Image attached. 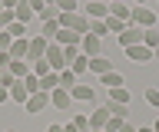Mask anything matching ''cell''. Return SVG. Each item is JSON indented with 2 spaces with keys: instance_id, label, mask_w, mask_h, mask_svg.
Segmentation results:
<instances>
[{
  "instance_id": "cell-47",
  "label": "cell",
  "mask_w": 159,
  "mask_h": 132,
  "mask_svg": "<svg viewBox=\"0 0 159 132\" xmlns=\"http://www.w3.org/2000/svg\"><path fill=\"white\" fill-rule=\"evenodd\" d=\"M3 73H7V70H0V76H3Z\"/></svg>"
},
{
  "instance_id": "cell-27",
  "label": "cell",
  "mask_w": 159,
  "mask_h": 132,
  "mask_svg": "<svg viewBox=\"0 0 159 132\" xmlns=\"http://www.w3.org/2000/svg\"><path fill=\"white\" fill-rule=\"evenodd\" d=\"M53 7L60 13H73V10H80V0H53Z\"/></svg>"
},
{
  "instance_id": "cell-34",
  "label": "cell",
  "mask_w": 159,
  "mask_h": 132,
  "mask_svg": "<svg viewBox=\"0 0 159 132\" xmlns=\"http://www.w3.org/2000/svg\"><path fill=\"white\" fill-rule=\"evenodd\" d=\"M143 99H146L149 106H152V109H159V89H156V86H149V89L143 92Z\"/></svg>"
},
{
  "instance_id": "cell-19",
  "label": "cell",
  "mask_w": 159,
  "mask_h": 132,
  "mask_svg": "<svg viewBox=\"0 0 159 132\" xmlns=\"http://www.w3.org/2000/svg\"><path fill=\"white\" fill-rule=\"evenodd\" d=\"M76 83H80V76L70 70V66H66V70H60V89H73Z\"/></svg>"
},
{
  "instance_id": "cell-38",
  "label": "cell",
  "mask_w": 159,
  "mask_h": 132,
  "mask_svg": "<svg viewBox=\"0 0 159 132\" xmlns=\"http://www.w3.org/2000/svg\"><path fill=\"white\" fill-rule=\"evenodd\" d=\"M63 132H80V126H76V122H66V126H63Z\"/></svg>"
},
{
  "instance_id": "cell-45",
  "label": "cell",
  "mask_w": 159,
  "mask_h": 132,
  "mask_svg": "<svg viewBox=\"0 0 159 132\" xmlns=\"http://www.w3.org/2000/svg\"><path fill=\"white\" fill-rule=\"evenodd\" d=\"M89 132H103V129H89Z\"/></svg>"
},
{
  "instance_id": "cell-18",
  "label": "cell",
  "mask_w": 159,
  "mask_h": 132,
  "mask_svg": "<svg viewBox=\"0 0 159 132\" xmlns=\"http://www.w3.org/2000/svg\"><path fill=\"white\" fill-rule=\"evenodd\" d=\"M109 102H119V106H129L133 102V92L126 86H119V89H109Z\"/></svg>"
},
{
  "instance_id": "cell-44",
  "label": "cell",
  "mask_w": 159,
  "mask_h": 132,
  "mask_svg": "<svg viewBox=\"0 0 159 132\" xmlns=\"http://www.w3.org/2000/svg\"><path fill=\"white\" fill-rule=\"evenodd\" d=\"M152 56H159V46H156V50H152Z\"/></svg>"
},
{
  "instance_id": "cell-43",
  "label": "cell",
  "mask_w": 159,
  "mask_h": 132,
  "mask_svg": "<svg viewBox=\"0 0 159 132\" xmlns=\"http://www.w3.org/2000/svg\"><path fill=\"white\" fill-rule=\"evenodd\" d=\"M152 132H159V119H156V122H152Z\"/></svg>"
},
{
  "instance_id": "cell-29",
  "label": "cell",
  "mask_w": 159,
  "mask_h": 132,
  "mask_svg": "<svg viewBox=\"0 0 159 132\" xmlns=\"http://www.w3.org/2000/svg\"><path fill=\"white\" fill-rule=\"evenodd\" d=\"M57 30H60V20H53V23H43V27H40V36H47L50 43L57 40Z\"/></svg>"
},
{
  "instance_id": "cell-17",
  "label": "cell",
  "mask_w": 159,
  "mask_h": 132,
  "mask_svg": "<svg viewBox=\"0 0 159 132\" xmlns=\"http://www.w3.org/2000/svg\"><path fill=\"white\" fill-rule=\"evenodd\" d=\"M99 79L106 83V89H119V86H126V76H123V73H116V70H109L106 76H99Z\"/></svg>"
},
{
  "instance_id": "cell-30",
  "label": "cell",
  "mask_w": 159,
  "mask_h": 132,
  "mask_svg": "<svg viewBox=\"0 0 159 132\" xmlns=\"http://www.w3.org/2000/svg\"><path fill=\"white\" fill-rule=\"evenodd\" d=\"M109 116H116V119H129V106H119V102H106Z\"/></svg>"
},
{
  "instance_id": "cell-15",
  "label": "cell",
  "mask_w": 159,
  "mask_h": 132,
  "mask_svg": "<svg viewBox=\"0 0 159 132\" xmlns=\"http://www.w3.org/2000/svg\"><path fill=\"white\" fill-rule=\"evenodd\" d=\"M10 56H13V60H30V36H23V40H13V46H10Z\"/></svg>"
},
{
  "instance_id": "cell-2",
  "label": "cell",
  "mask_w": 159,
  "mask_h": 132,
  "mask_svg": "<svg viewBox=\"0 0 159 132\" xmlns=\"http://www.w3.org/2000/svg\"><path fill=\"white\" fill-rule=\"evenodd\" d=\"M129 23L146 30V27H156V23H159V13L149 10V7H133V10H129Z\"/></svg>"
},
{
  "instance_id": "cell-21",
  "label": "cell",
  "mask_w": 159,
  "mask_h": 132,
  "mask_svg": "<svg viewBox=\"0 0 159 132\" xmlns=\"http://www.w3.org/2000/svg\"><path fill=\"white\" fill-rule=\"evenodd\" d=\"M60 86V73H47V76H40V89L43 92H53Z\"/></svg>"
},
{
  "instance_id": "cell-5",
  "label": "cell",
  "mask_w": 159,
  "mask_h": 132,
  "mask_svg": "<svg viewBox=\"0 0 159 132\" xmlns=\"http://www.w3.org/2000/svg\"><path fill=\"white\" fill-rule=\"evenodd\" d=\"M119 46L126 50V46H136V43H143V27H133V23H126V30L116 36Z\"/></svg>"
},
{
  "instance_id": "cell-10",
  "label": "cell",
  "mask_w": 159,
  "mask_h": 132,
  "mask_svg": "<svg viewBox=\"0 0 159 132\" xmlns=\"http://www.w3.org/2000/svg\"><path fill=\"white\" fill-rule=\"evenodd\" d=\"M70 96H73V102H93L96 99V89H93L89 83H76V86L70 89Z\"/></svg>"
},
{
  "instance_id": "cell-6",
  "label": "cell",
  "mask_w": 159,
  "mask_h": 132,
  "mask_svg": "<svg viewBox=\"0 0 159 132\" xmlns=\"http://www.w3.org/2000/svg\"><path fill=\"white\" fill-rule=\"evenodd\" d=\"M47 106H50V92H43V89H40V92H33V96H30V99L23 102V109H27L30 116H37V112H43Z\"/></svg>"
},
{
  "instance_id": "cell-12",
  "label": "cell",
  "mask_w": 159,
  "mask_h": 132,
  "mask_svg": "<svg viewBox=\"0 0 159 132\" xmlns=\"http://www.w3.org/2000/svg\"><path fill=\"white\" fill-rule=\"evenodd\" d=\"M50 106H53V109H70V106H73V96H70V89H53L50 92Z\"/></svg>"
},
{
  "instance_id": "cell-20",
  "label": "cell",
  "mask_w": 159,
  "mask_h": 132,
  "mask_svg": "<svg viewBox=\"0 0 159 132\" xmlns=\"http://www.w3.org/2000/svg\"><path fill=\"white\" fill-rule=\"evenodd\" d=\"M10 99H13V102H20V106H23V102H27L30 99V92H27V86H23V83H13V86H10Z\"/></svg>"
},
{
  "instance_id": "cell-41",
  "label": "cell",
  "mask_w": 159,
  "mask_h": 132,
  "mask_svg": "<svg viewBox=\"0 0 159 132\" xmlns=\"http://www.w3.org/2000/svg\"><path fill=\"white\" fill-rule=\"evenodd\" d=\"M146 3H149V0H133V7H146Z\"/></svg>"
},
{
  "instance_id": "cell-32",
  "label": "cell",
  "mask_w": 159,
  "mask_h": 132,
  "mask_svg": "<svg viewBox=\"0 0 159 132\" xmlns=\"http://www.w3.org/2000/svg\"><path fill=\"white\" fill-rule=\"evenodd\" d=\"M30 73H33V76H47V73H53V70H50L47 60H33L30 63Z\"/></svg>"
},
{
  "instance_id": "cell-39",
  "label": "cell",
  "mask_w": 159,
  "mask_h": 132,
  "mask_svg": "<svg viewBox=\"0 0 159 132\" xmlns=\"http://www.w3.org/2000/svg\"><path fill=\"white\" fill-rule=\"evenodd\" d=\"M119 132H136V126H133V122H126V126H123Z\"/></svg>"
},
{
  "instance_id": "cell-48",
  "label": "cell",
  "mask_w": 159,
  "mask_h": 132,
  "mask_svg": "<svg viewBox=\"0 0 159 132\" xmlns=\"http://www.w3.org/2000/svg\"><path fill=\"white\" fill-rule=\"evenodd\" d=\"M7 132H13V129H7Z\"/></svg>"
},
{
  "instance_id": "cell-8",
  "label": "cell",
  "mask_w": 159,
  "mask_h": 132,
  "mask_svg": "<svg viewBox=\"0 0 159 132\" xmlns=\"http://www.w3.org/2000/svg\"><path fill=\"white\" fill-rule=\"evenodd\" d=\"M109 70H113V63H109L106 53H99V56H89V73H86V76H106Z\"/></svg>"
},
{
  "instance_id": "cell-16",
  "label": "cell",
  "mask_w": 159,
  "mask_h": 132,
  "mask_svg": "<svg viewBox=\"0 0 159 132\" xmlns=\"http://www.w3.org/2000/svg\"><path fill=\"white\" fill-rule=\"evenodd\" d=\"M129 10H133V3H109V17H116L123 23H129Z\"/></svg>"
},
{
  "instance_id": "cell-24",
  "label": "cell",
  "mask_w": 159,
  "mask_h": 132,
  "mask_svg": "<svg viewBox=\"0 0 159 132\" xmlns=\"http://www.w3.org/2000/svg\"><path fill=\"white\" fill-rule=\"evenodd\" d=\"M143 43H146L149 50H156L159 46V27H146L143 30Z\"/></svg>"
},
{
  "instance_id": "cell-31",
  "label": "cell",
  "mask_w": 159,
  "mask_h": 132,
  "mask_svg": "<svg viewBox=\"0 0 159 132\" xmlns=\"http://www.w3.org/2000/svg\"><path fill=\"white\" fill-rule=\"evenodd\" d=\"M103 23H106V30L113 33V36H119V33L126 30V23H123V20H116V17H106V20H103Z\"/></svg>"
},
{
  "instance_id": "cell-14",
  "label": "cell",
  "mask_w": 159,
  "mask_h": 132,
  "mask_svg": "<svg viewBox=\"0 0 159 132\" xmlns=\"http://www.w3.org/2000/svg\"><path fill=\"white\" fill-rule=\"evenodd\" d=\"M86 119H89V129H103V126L109 122V109H106V106H96Z\"/></svg>"
},
{
  "instance_id": "cell-1",
  "label": "cell",
  "mask_w": 159,
  "mask_h": 132,
  "mask_svg": "<svg viewBox=\"0 0 159 132\" xmlns=\"http://www.w3.org/2000/svg\"><path fill=\"white\" fill-rule=\"evenodd\" d=\"M60 27H66V30H76V33H89V17H86L83 10L60 13Z\"/></svg>"
},
{
  "instance_id": "cell-36",
  "label": "cell",
  "mask_w": 159,
  "mask_h": 132,
  "mask_svg": "<svg viewBox=\"0 0 159 132\" xmlns=\"http://www.w3.org/2000/svg\"><path fill=\"white\" fill-rule=\"evenodd\" d=\"M10 46H13V36L7 30H0V53H10Z\"/></svg>"
},
{
  "instance_id": "cell-28",
  "label": "cell",
  "mask_w": 159,
  "mask_h": 132,
  "mask_svg": "<svg viewBox=\"0 0 159 132\" xmlns=\"http://www.w3.org/2000/svg\"><path fill=\"white\" fill-rule=\"evenodd\" d=\"M7 33H10V36H13V40H23V36H27V23L13 20V23H10V27H7Z\"/></svg>"
},
{
  "instance_id": "cell-25",
  "label": "cell",
  "mask_w": 159,
  "mask_h": 132,
  "mask_svg": "<svg viewBox=\"0 0 159 132\" xmlns=\"http://www.w3.org/2000/svg\"><path fill=\"white\" fill-rule=\"evenodd\" d=\"M37 17H40V23H53V20H60V10L53 7V3H47V7L37 13Z\"/></svg>"
},
{
  "instance_id": "cell-33",
  "label": "cell",
  "mask_w": 159,
  "mask_h": 132,
  "mask_svg": "<svg viewBox=\"0 0 159 132\" xmlns=\"http://www.w3.org/2000/svg\"><path fill=\"white\" fill-rule=\"evenodd\" d=\"M20 83L27 86V92H30V96H33V92H40V76H33V73H27Z\"/></svg>"
},
{
  "instance_id": "cell-4",
  "label": "cell",
  "mask_w": 159,
  "mask_h": 132,
  "mask_svg": "<svg viewBox=\"0 0 159 132\" xmlns=\"http://www.w3.org/2000/svg\"><path fill=\"white\" fill-rule=\"evenodd\" d=\"M80 10L86 13L89 20H106L109 17V3H103V0H86V3H80Z\"/></svg>"
},
{
  "instance_id": "cell-23",
  "label": "cell",
  "mask_w": 159,
  "mask_h": 132,
  "mask_svg": "<svg viewBox=\"0 0 159 132\" xmlns=\"http://www.w3.org/2000/svg\"><path fill=\"white\" fill-rule=\"evenodd\" d=\"M70 70L76 73V76H86V73H89V56H83V53H80L76 60L70 63Z\"/></svg>"
},
{
  "instance_id": "cell-3",
  "label": "cell",
  "mask_w": 159,
  "mask_h": 132,
  "mask_svg": "<svg viewBox=\"0 0 159 132\" xmlns=\"http://www.w3.org/2000/svg\"><path fill=\"white\" fill-rule=\"evenodd\" d=\"M43 60L50 63V70H53V73H60V70H66V66H70V63H66V53H63V46H60L57 40L47 46V56H43Z\"/></svg>"
},
{
  "instance_id": "cell-22",
  "label": "cell",
  "mask_w": 159,
  "mask_h": 132,
  "mask_svg": "<svg viewBox=\"0 0 159 132\" xmlns=\"http://www.w3.org/2000/svg\"><path fill=\"white\" fill-rule=\"evenodd\" d=\"M13 13H17V20H20V23H30L33 17H37V13L30 10V3H27V0H20V3H17V10H13Z\"/></svg>"
},
{
  "instance_id": "cell-35",
  "label": "cell",
  "mask_w": 159,
  "mask_h": 132,
  "mask_svg": "<svg viewBox=\"0 0 159 132\" xmlns=\"http://www.w3.org/2000/svg\"><path fill=\"white\" fill-rule=\"evenodd\" d=\"M126 122H129V119H116V116H109V122L103 126V132H119L123 126H126Z\"/></svg>"
},
{
  "instance_id": "cell-11",
  "label": "cell",
  "mask_w": 159,
  "mask_h": 132,
  "mask_svg": "<svg viewBox=\"0 0 159 132\" xmlns=\"http://www.w3.org/2000/svg\"><path fill=\"white\" fill-rule=\"evenodd\" d=\"M126 60H133V63H149V60H152V50H149L146 43H136V46H126Z\"/></svg>"
},
{
  "instance_id": "cell-26",
  "label": "cell",
  "mask_w": 159,
  "mask_h": 132,
  "mask_svg": "<svg viewBox=\"0 0 159 132\" xmlns=\"http://www.w3.org/2000/svg\"><path fill=\"white\" fill-rule=\"evenodd\" d=\"M10 73H13L17 79H23V76L30 73V60H13V63H10Z\"/></svg>"
},
{
  "instance_id": "cell-46",
  "label": "cell",
  "mask_w": 159,
  "mask_h": 132,
  "mask_svg": "<svg viewBox=\"0 0 159 132\" xmlns=\"http://www.w3.org/2000/svg\"><path fill=\"white\" fill-rule=\"evenodd\" d=\"M43 3H53V0H43Z\"/></svg>"
},
{
  "instance_id": "cell-40",
  "label": "cell",
  "mask_w": 159,
  "mask_h": 132,
  "mask_svg": "<svg viewBox=\"0 0 159 132\" xmlns=\"http://www.w3.org/2000/svg\"><path fill=\"white\" fill-rule=\"evenodd\" d=\"M47 132H63V126H47Z\"/></svg>"
},
{
  "instance_id": "cell-13",
  "label": "cell",
  "mask_w": 159,
  "mask_h": 132,
  "mask_svg": "<svg viewBox=\"0 0 159 132\" xmlns=\"http://www.w3.org/2000/svg\"><path fill=\"white\" fill-rule=\"evenodd\" d=\"M86 33H76V30H66V27H60L57 30V43L60 46H80V40H83Z\"/></svg>"
},
{
  "instance_id": "cell-9",
  "label": "cell",
  "mask_w": 159,
  "mask_h": 132,
  "mask_svg": "<svg viewBox=\"0 0 159 132\" xmlns=\"http://www.w3.org/2000/svg\"><path fill=\"white\" fill-rule=\"evenodd\" d=\"M47 46H50L47 36L33 33V36H30V63H33V60H43V56H47Z\"/></svg>"
},
{
  "instance_id": "cell-42",
  "label": "cell",
  "mask_w": 159,
  "mask_h": 132,
  "mask_svg": "<svg viewBox=\"0 0 159 132\" xmlns=\"http://www.w3.org/2000/svg\"><path fill=\"white\" fill-rule=\"evenodd\" d=\"M136 132H152V126H143V129H136Z\"/></svg>"
},
{
  "instance_id": "cell-7",
  "label": "cell",
  "mask_w": 159,
  "mask_h": 132,
  "mask_svg": "<svg viewBox=\"0 0 159 132\" xmlns=\"http://www.w3.org/2000/svg\"><path fill=\"white\" fill-rule=\"evenodd\" d=\"M80 53H83V56H99V53H103V40H99L96 33H86V36L80 40Z\"/></svg>"
},
{
  "instance_id": "cell-37",
  "label": "cell",
  "mask_w": 159,
  "mask_h": 132,
  "mask_svg": "<svg viewBox=\"0 0 159 132\" xmlns=\"http://www.w3.org/2000/svg\"><path fill=\"white\" fill-rule=\"evenodd\" d=\"M10 99V89H7V86H0V102H7Z\"/></svg>"
}]
</instances>
